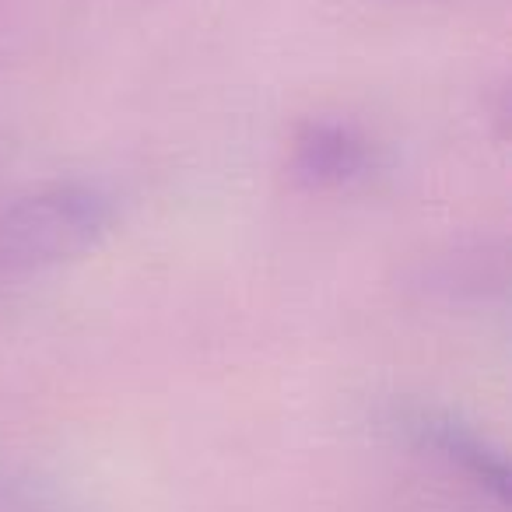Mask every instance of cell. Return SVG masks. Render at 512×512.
<instances>
[{"label": "cell", "instance_id": "7a4b0ae2", "mask_svg": "<svg viewBox=\"0 0 512 512\" xmlns=\"http://www.w3.org/2000/svg\"><path fill=\"white\" fill-rule=\"evenodd\" d=\"M400 428L418 446L435 449L439 456H446L460 474H467L474 484L491 491L498 502L509 498V470H505V460L481 435L470 432L467 425H460L449 414L428 411V407H407V411H400Z\"/></svg>", "mask_w": 512, "mask_h": 512}, {"label": "cell", "instance_id": "6da1fadb", "mask_svg": "<svg viewBox=\"0 0 512 512\" xmlns=\"http://www.w3.org/2000/svg\"><path fill=\"white\" fill-rule=\"evenodd\" d=\"M113 225V200L92 183L60 179L0 207V264L39 271L88 253Z\"/></svg>", "mask_w": 512, "mask_h": 512}, {"label": "cell", "instance_id": "3957f363", "mask_svg": "<svg viewBox=\"0 0 512 512\" xmlns=\"http://www.w3.org/2000/svg\"><path fill=\"white\" fill-rule=\"evenodd\" d=\"M372 162L369 141L344 123H306L295 134V169L316 186H341L365 176Z\"/></svg>", "mask_w": 512, "mask_h": 512}]
</instances>
